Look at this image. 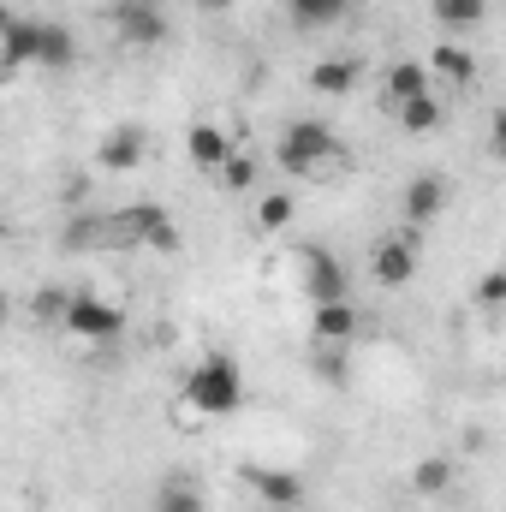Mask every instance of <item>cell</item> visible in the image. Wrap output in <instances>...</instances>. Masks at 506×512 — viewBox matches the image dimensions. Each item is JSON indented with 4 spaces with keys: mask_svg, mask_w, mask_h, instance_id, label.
I'll return each mask as SVG.
<instances>
[{
    "mask_svg": "<svg viewBox=\"0 0 506 512\" xmlns=\"http://www.w3.org/2000/svg\"><path fill=\"white\" fill-rule=\"evenodd\" d=\"M358 78H364V60H352V54H334V60H316L310 66V90L316 96H352L358 90Z\"/></svg>",
    "mask_w": 506,
    "mask_h": 512,
    "instance_id": "obj_15",
    "label": "cell"
},
{
    "mask_svg": "<svg viewBox=\"0 0 506 512\" xmlns=\"http://www.w3.org/2000/svg\"><path fill=\"white\" fill-rule=\"evenodd\" d=\"M429 12L453 42H465V36H477L489 24V0H429Z\"/></svg>",
    "mask_w": 506,
    "mask_h": 512,
    "instance_id": "obj_16",
    "label": "cell"
},
{
    "mask_svg": "<svg viewBox=\"0 0 506 512\" xmlns=\"http://www.w3.org/2000/svg\"><path fill=\"white\" fill-rule=\"evenodd\" d=\"M143 155H149V131L143 126H114L96 143V167L102 173H131V167H143Z\"/></svg>",
    "mask_w": 506,
    "mask_h": 512,
    "instance_id": "obj_12",
    "label": "cell"
},
{
    "mask_svg": "<svg viewBox=\"0 0 506 512\" xmlns=\"http://www.w3.org/2000/svg\"><path fill=\"white\" fill-rule=\"evenodd\" d=\"M429 84H435L429 60H393V66H387V78H381V90H387V102H393V108H399V102L429 96Z\"/></svg>",
    "mask_w": 506,
    "mask_h": 512,
    "instance_id": "obj_18",
    "label": "cell"
},
{
    "mask_svg": "<svg viewBox=\"0 0 506 512\" xmlns=\"http://www.w3.org/2000/svg\"><path fill=\"white\" fill-rule=\"evenodd\" d=\"M203 6H209V12H227V6H239V0H203Z\"/></svg>",
    "mask_w": 506,
    "mask_h": 512,
    "instance_id": "obj_29",
    "label": "cell"
},
{
    "mask_svg": "<svg viewBox=\"0 0 506 512\" xmlns=\"http://www.w3.org/2000/svg\"><path fill=\"white\" fill-rule=\"evenodd\" d=\"M185 155H191V167L221 173V167L233 161V137H227L221 126H209V120H197V126L185 131Z\"/></svg>",
    "mask_w": 506,
    "mask_h": 512,
    "instance_id": "obj_13",
    "label": "cell"
},
{
    "mask_svg": "<svg viewBox=\"0 0 506 512\" xmlns=\"http://www.w3.org/2000/svg\"><path fill=\"white\" fill-rule=\"evenodd\" d=\"M66 310H72V292L66 286H42L36 292V316L42 322H66Z\"/></svg>",
    "mask_w": 506,
    "mask_h": 512,
    "instance_id": "obj_26",
    "label": "cell"
},
{
    "mask_svg": "<svg viewBox=\"0 0 506 512\" xmlns=\"http://www.w3.org/2000/svg\"><path fill=\"white\" fill-rule=\"evenodd\" d=\"M245 489L268 512H298L304 507V477L286 471V465H245Z\"/></svg>",
    "mask_w": 506,
    "mask_h": 512,
    "instance_id": "obj_8",
    "label": "cell"
},
{
    "mask_svg": "<svg viewBox=\"0 0 506 512\" xmlns=\"http://www.w3.org/2000/svg\"><path fill=\"white\" fill-rule=\"evenodd\" d=\"M489 143H495V155L506 161V108H495V114H489Z\"/></svg>",
    "mask_w": 506,
    "mask_h": 512,
    "instance_id": "obj_28",
    "label": "cell"
},
{
    "mask_svg": "<svg viewBox=\"0 0 506 512\" xmlns=\"http://www.w3.org/2000/svg\"><path fill=\"white\" fill-rule=\"evenodd\" d=\"M215 179H221V185H227V191L239 197V191H251V185H256V161L245 155V149H233V161H227V167H221Z\"/></svg>",
    "mask_w": 506,
    "mask_h": 512,
    "instance_id": "obj_25",
    "label": "cell"
},
{
    "mask_svg": "<svg viewBox=\"0 0 506 512\" xmlns=\"http://www.w3.org/2000/svg\"><path fill=\"white\" fill-rule=\"evenodd\" d=\"M274 161L292 179H304V173H322V167L346 161V143H340V131L328 126V120H292V126L280 131V143H274Z\"/></svg>",
    "mask_w": 506,
    "mask_h": 512,
    "instance_id": "obj_2",
    "label": "cell"
},
{
    "mask_svg": "<svg viewBox=\"0 0 506 512\" xmlns=\"http://www.w3.org/2000/svg\"><path fill=\"white\" fill-rule=\"evenodd\" d=\"M370 274H376V286H387V292L411 286L417 280V227L381 233L376 245H370Z\"/></svg>",
    "mask_w": 506,
    "mask_h": 512,
    "instance_id": "obj_7",
    "label": "cell"
},
{
    "mask_svg": "<svg viewBox=\"0 0 506 512\" xmlns=\"http://www.w3.org/2000/svg\"><path fill=\"white\" fill-rule=\"evenodd\" d=\"M429 72H435L441 84H453V90H471V84H477V54H471L465 42L447 36V42L429 48Z\"/></svg>",
    "mask_w": 506,
    "mask_h": 512,
    "instance_id": "obj_14",
    "label": "cell"
},
{
    "mask_svg": "<svg viewBox=\"0 0 506 512\" xmlns=\"http://www.w3.org/2000/svg\"><path fill=\"white\" fill-rule=\"evenodd\" d=\"M292 215H298L292 191H262V197H256V233H286Z\"/></svg>",
    "mask_w": 506,
    "mask_h": 512,
    "instance_id": "obj_21",
    "label": "cell"
},
{
    "mask_svg": "<svg viewBox=\"0 0 506 512\" xmlns=\"http://www.w3.org/2000/svg\"><path fill=\"white\" fill-rule=\"evenodd\" d=\"M179 405H185V417H203V423H221V417L245 411V370H239V358L203 352L185 370V382H179Z\"/></svg>",
    "mask_w": 506,
    "mask_h": 512,
    "instance_id": "obj_1",
    "label": "cell"
},
{
    "mask_svg": "<svg viewBox=\"0 0 506 512\" xmlns=\"http://www.w3.org/2000/svg\"><path fill=\"white\" fill-rule=\"evenodd\" d=\"M60 328L72 340H84V346H114L126 334V310L114 298H102V292H72V310H66Z\"/></svg>",
    "mask_w": 506,
    "mask_h": 512,
    "instance_id": "obj_3",
    "label": "cell"
},
{
    "mask_svg": "<svg viewBox=\"0 0 506 512\" xmlns=\"http://www.w3.org/2000/svg\"><path fill=\"white\" fill-rule=\"evenodd\" d=\"M352 12V0H286V18L298 30H334Z\"/></svg>",
    "mask_w": 506,
    "mask_h": 512,
    "instance_id": "obj_20",
    "label": "cell"
},
{
    "mask_svg": "<svg viewBox=\"0 0 506 512\" xmlns=\"http://www.w3.org/2000/svg\"><path fill=\"white\" fill-rule=\"evenodd\" d=\"M411 489H417V495H447V489H453V459H447V453L417 459V465H411Z\"/></svg>",
    "mask_w": 506,
    "mask_h": 512,
    "instance_id": "obj_22",
    "label": "cell"
},
{
    "mask_svg": "<svg viewBox=\"0 0 506 512\" xmlns=\"http://www.w3.org/2000/svg\"><path fill=\"white\" fill-rule=\"evenodd\" d=\"M298 286H304L310 304H346L352 298V274L328 245H304L298 251Z\"/></svg>",
    "mask_w": 506,
    "mask_h": 512,
    "instance_id": "obj_5",
    "label": "cell"
},
{
    "mask_svg": "<svg viewBox=\"0 0 506 512\" xmlns=\"http://www.w3.org/2000/svg\"><path fill=\"white\" fill-rule=\"evenodd\" d=\"M441 120H447V108H441L435 96L399 102V131H411V137H429V131H441Z\"/></svg>",
    "mask_w": 506,
    "mask_h": 512,
    "instance_id": "obj_23",
    "label": "cell"
},
{
    "mask_svg": "<svg viewBox=\"0 0 506 512\" xmlns=\"http://www.w3.org/2000/svg\"><path fill=\"white\" fill-rule=\"evenodd\" d=\"M155 512H209L203 483H197V477H185V471L161 477V483H155Z\"/></svg>",
    "mask_w": 506,
    "mask_h": 512,
    "instance_id": "obj_19",
    "label": "cell"
},
{
    "mask_svg": "<svg viewBox=\"0 0 506 512\" xmlns=\"http://www.w3.org/2000/svg\"><path fill=\"white\" fill-rule=\"evenodd\" d=\"M36 66H48V72H72V66H78V36H72V24H60V18H42Z\"/></svg>",
    "mask_w": 506,
    "mask_h": 512,
    "instance_id": "obj_17",
    "label": "cell"
},
{
    "mask_svg": "<svg viewBox=\"0 0 506 512\" xmlns=\"http://www.w3.org/2000/svg\"><path fill=\"white\" fill-rule=\"evenodd\" d=\"M36 42H42V18H24V12L0 18V66H6V78L36 66Z\"/></svg>",
    "mask_w": 506,
    "mask_h": 512,
    "instance_id": "obj_9",
    "label": "cell"
},
{
    "mask_svg": "<svg viewBox=\"0 0 506 512\" xmlns=\"http://www.w3.org/2000/svg\"><path fill=\"white\" fill-rule=\"evenodd\" d=\"M114 227H120V245H143V251H155V256L179 251V227H173V215L161 203H131V209L114 215Z\"/></svg>",
    "mask_w": 506,
    "mask_h": 512,
    "instance_id": "obj_6",
    "label": "cell"
},
{
    "mask_svg": "<svg viewBox=\"0 0 506 512\" xmlns=\"http://www.w3.org/2000/svg\"><path fill=\"white\" fill-rule=\"evenodd\" d=\"M310 370H316V382H328V387H346V382H352L346 346H316V352H310Z\"/></svg>",
    "mask_w": 506,
    "mask_h": 512,
    "instance_id": "obj_24",
    "label": "cell"
},
{
    "mask_svg": "<svg viewBox=\"0 0 506 512\" xmlns=\"http://www.w3.org/2000/svg\"><path fill=\"white\" fill-rule=\"evenodd\" d=\"M441 209H447V179L441 173H411L405 191H399L405 227H429V221H441Z\"/></svg>",
    "mask_w": 506,
    "mask_h": 512,
    "instance_id": "obj_10",
    "label": "cell"
},
{
    "mask_svg": "<svg viewBox=\"0 0 506 512\" xmlns=\"http://www.w3.org/2000/svg\"><path fill=\"white\" fill-rule=\"evenodd\" d=\"M471 298H477V310H506V268H495V274H483Z\"/></svg>",
    "mask_w": 506,
    "mask_h": 512,
    "instance_id": "obj_27",
    "label": "cell"
},
{
    "mask_svg": "<svg viewBox=\"0 0 506 512\" xmlns=\"http://www.w3.org/2000/svg\"><path fill=\"white\" fill-rule=\"evenodd\" d=\"M358 328H364V316H358L352 298L346 304H310V340L316 346H352Z\"/></svg>",
    "mask_w": 506,
    "mask_h": 512,
    "instance_id": "obj_11",
    "label": "cell"
},
{
    "mask_svg": "<svg viewBox=\"0 0 506 512\" xmlns=\"http://www.w3.org/2000/svg\"><path fill=\"white\" fill-rule=\"evenodd\" d=\"M114 36L137 48V54H155L167 36H173V18H167V6L161 0H114Z\"/></svg>",
    "mask_w": 506,
    "mask_h": 512,
    "instance_id": "obj_4",
    "label": "cell"
}]
</instances>
